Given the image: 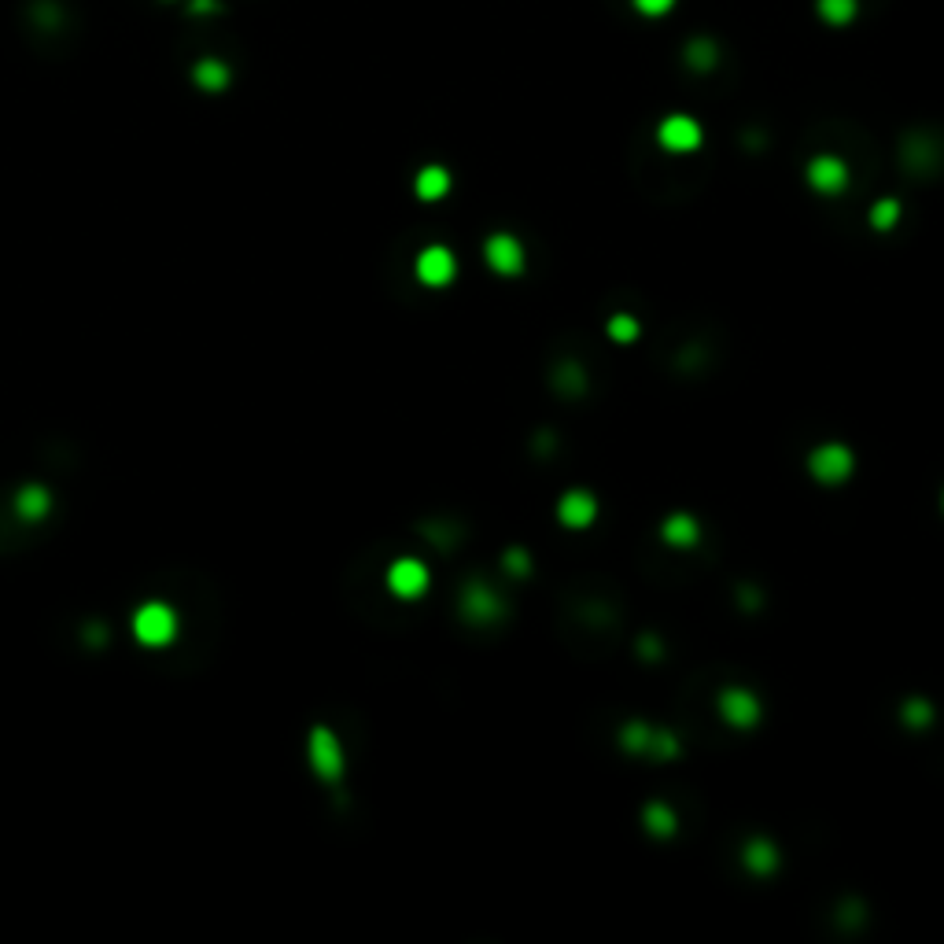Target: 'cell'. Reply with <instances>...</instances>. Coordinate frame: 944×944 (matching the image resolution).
Returning <instances> with one entry per match:
<instances>
[{
	"label": "cell",
	"mask_w": 944,
	"mask_h": 944,
	"mask_svg": "<svg viewBox=\"0 0 944 944\" xmlns=\"http://www.w3.org/2000/svg\"><path fill=\"white\" fill-rule=\"evenodd\" d=\"M388 587L399 598H421L428 590V568L421 561H413V557H402V561H395L388 568Z\"/></svg>",
	"instance_id": "obj_8"
},
{
	"label": "cell",
	"mask_w": 944,
	"mask_h": 944,
	"mask_svg": "<svg viewBox=\"0 0 944 944\" xmlns=\"http://www.w3.org/2000/svg\"><path fill=\"white\" fill-rule=\"evenodd\" d=\"M214 8H218V4H214V0H192V12H196V15H203V12H214Z\"/></svg>",
	"instance_id": "obj_27"
},
{
	"label": "cell",
	"mask_w": 944,
	"mask_h": 944,
	"mask_svg": "<svg viewBox=\"0 0 944 944\" xmlns=\"http://www.w3.org/2000/svg\"><path fill=\"white\" fill-rule=\"evenodd\" d=\"M808 185L823 196H838L849 189V166L841 163L838 155H815L808 163Z\"/></svg>",
	"instance_id": "obj_6"
},
{
	"label": "cell",
	"mask_w": 944,
	"mask_h": 944,
	"mask_svg": "<svg viewBox=\"0 0 944 944\" xmlns=\"http://www.w3.org/2000/svg\"><path fill=\"white\" fill-rule=\"evenodd\" d=\"M642 826H646L653 838H672L679 819H675V812L668 808V804L653 801V804H646V812H642Z\"/></svg>",
	"instance_id": "obj_14"
},
{
	"label": "cell",
	"mask_w": 944,
	"mask_h": 944,
	"mask_svg": "<svg viewBox=\"0 0 944 944\" xmlns=\"http://www.w3.org/2000/svg\"><path fill=\"white\" fill-rule=\"evenodd\" d=\"M45 509H48V498L41 487H26L23 495H19V513H23V517H41Z\"/></svg>",
	"instance_id": "obj_24"
},
{
	"label": "cell",
	"mask_w": 944,
	"mask_h": 944,
	"mask_svg": "<svg viewBox=\"0 0 944 944\" xmlns=\"http://www.w3.org/2000/svg\"><path fill=\"white\" fill-rule=\"evenodd\" d=\"M661 539L668 546H675V550H686V546H694L701 539V524L690 513H672L661 524Z\"/></svg>",
	"instance_id": "obj_12"
},
{
	"label": "cell",
	"mask_w": 944,
	"mask_h": 944,
	"mask_svg": "<svg viewBox=\"0 0 944 944\" xmlns=\"http://www.w3.org/2000/svg\"><path fill=\"white\" fill-rule=\"evenodd\" d=\"M484 259L498 277H517V273H524V244H520L517 236L495 233L487 236Z\"/></svg>",
	"instance_id": "obj_3"
},
{
	"label": "cell",
	"mask_w": 944,
	"mask_h": 944,
	"mask_svg": "<svg viewBox=\"0 0 944 944\" xmlns=\"http://www.w3.org/2000/svg\"><path fill=\"white\" fill-rule=\"evenodd\" d=\"M649 742H653V731L642 720H631L620 727V745L627 753H649Z\"/></svg>",
	"instance_id": "obj_17"
},
{
	"label": "cell",
	"mask_w": 944,
	"mask_h": 944,
	"mask_svg": "<svg viewBox=\"0 0 944 944\" xmlns=\"http://www.w3.org/2000/svg\"><path fill=\"white\" fill-rule=\"evenodd\" d=\"M310 764L321 779H340L343 775V749L336 742V734L325 731V727L310 734Z\"/></svg>",
	"instance_id": "obj_7"
},
{
	"label": "cell",
	"mask_w": 944,
	"mask_h": 944,
	"mask_svg": "<svg viewBox=\"0 0 944 944\" xmlns=\"http://www.w3.org/2000/svg\"><path fill=\"white\" fill-rule=\"evenodd\" d=\"M605 332H609L616 343H631V340H638V321L631 318V314H613L609 325H605Z\"/></svg>",
	"instance_id": "obj_20"
},
{
	"label": "cell",
	"mask_w": 944,
	"mask_h": 944,
	"mask_svg": "<svg viewBox=\"0 0 944 944\" xmlns=\"http://www.w3.org/2000/svg\"><path fill=\"white\" fill-rule=\"evenodd\" d=\"M742 863H745V871L771 874L775 867H779V849H775L767 838H749L742 849Z\"/></svg>",
	"instance_id": "obj_13"
},
{
	"label": "cell",
	"mask_w": 944,
	"mask_h": 944,
	"mask_svg": "<svg viewBox=\"0 0 944 944\" xmlns=\"http://www.w3.org/2000/svg\"><path fill=\"white\" fill-rule=\"evenodd\" d=\"M867 218H871L874 229H882V233H889V229H893V225L900 222V203H897V200H882V203H874L871 214H867Z\"/></svg>",
	"instance_id": "obj_18"
},
{
	"label": "cell",
	"mask_w": 944,
	"mask_h": 944,
	"mask_svg": "<svg viewBox=\"0 0 944 944\" xmlns=\"http://www.w3.org/2000/svg\"><path fill=\"white\" fill-rule=\"evenodd\" d=\"M450 192V174L443 170V166H425L421 174H417V196L421 200H443Z\"/></svg>",
	"instance_id": "obj_15"
},
{
	"label": "cell",
	"mask_w": 944,
	"mask_h": 944,
	"mask_svg": "<svg viewBox=\"0 0 944 944\" xmlns=\"http://www.w3.org/2000/svg\"><path fill=\"white\" fill-rule=\"evenodd\" d=\"M133 631H137V638H141L144 646H166V642L174 638V631H177V620H174V613H170L166 605L152 602V605H144L141 613H137V620H133Z\"/></svg>",
	"instance_id": "obj_4"
},
{
	"label": "cell",
	"mask_w": 944,
	"mask_h": 944,
	"mask_svg": "<svg viewBox=\"0 0 944 944\" xmlns=\"http://www.w3.org/2000/svg\"><path fill=\"white\" fill-rule=\"evenodd\" d=\"M701 126H697L690 115H668L657 126V141H661V148H668V152H694V148H701Z\"/></svg>",
	"instance_id": "obj_5"
},
{
	"label": "cell",
	"mask_w": 944,
	"mask_h": 944,
	"mask_svg": "<svg viewBox=\"0 0 944 944\" xmlns=\"http://www.w3.org/2000/svg\"><path fill=\"white\" fill-rule=\"evenodd\" d=\"M720 716L723 723H731L734 731H749L760 723L764 708H760V697L753 690H742V686H731L720 694Z\"/></svg>",
	"instance_id": "obj_2"
},
{
	"label": "cell",
	"mask_w": 944,
	"mask_h": 944,
	"mask_svg": "<svg viewBox=\"0 0 944 944\" xmlns=\"http://www.w3.org/2000/svg\"><path fill=\"white\" fill-rule=\"evenodd\" d=\"M819 15L826 23H849L856 15V0H819Z\"/></svg>",
	"instance_id": "obj_19"
},
{
	"label": "cell",
	"mask_w": 944,
	"mask_h": 944,
	"mask_svg": "<svg viewBox=\"0 0 944 944\" xmlns=\"http://www.w3.org/2000/svg\"><path fill=\"white\" fill-rule=\"evenodd\" d=\"M638 12L649 15V19H657V15H668L675 8V0H631Z\"/></svg>",
	"instance_id": "obj_26"
},
{
	"label": "cell",
	"mask_w": 944,
	"mask_h": 944,
	"mask_svg": "<svg viewBox=\"0 0 944 944\" xmlns=\"http://www.w3.org/2000/svg\"><path fill=\"white\" fill-rule=\"evenodd\" d=\"M808 472H812V480H819L826 487L845 484L856 472V454L845 443H823V447H815L808 454Z\"/></svg>",
	"instance_id": "obj_1"
},
{
	"label": "cell",
	"mask_w": 944,
	"mask_h": 944,
	"mask_svg": "<svg viewBox=\"0 0 944 944\" xmlns=\"http://www.w3.org/2000/svg\"><path fill=\"white\" fill-rule=\"evenodd\" d=\"M900 720L908 723V727H926V723H933V705L930 701H908V705L900 708Z\"/></svg>",
	"instance_id": "obj_21"
},
{
	"label": "cell",
	"mask_w": 944,
	"mask_h": 944,
	"mask_svg": "<svg viewBox=\"0 0 944 944\" xmlns=\"http://www.w3.org/2000/svg\"><path fill=\"white\" fill-rule=\"evenodd\" d=\"M502 565H506L509 576H528L531 572V561L524 550H506V561H502Z\"/></svg>",
	"instance_id": "obj_25"
},
{
	"label": "cell",
	"mask_w": 944,
	"mask_h": 944,
	"mask_svg": "<svg viewBox=\"0 0 944 944\" xmlns=\"http://www.w3.org/2000/svg\"><path fill=\"white\" fill-rule=\"evenodd\" d=\"M454 273H458V262H454V255H450L447 248H425L421 255H417V277L428 284V288H443V284L454 281Z\"/></svg>",
	"instance_id": "obj_9"
},
{
	"label": "cell",
	"mask_w": 944,
	"mask_h": 944,
	"mask_svg": "<svg viewBox=\"0 0 944 944\" xmlns=\"http://www.w3.org/2000/svg\"><path fill=\"white\" fill-rule=\"evenodd\" d=\"M594 517H598V502H594V495H587V491H568V495H561V502H557V520L572 531L590 528Z\"/></svg>",
	"instance_id": "obj_10"
},
{
	"label": "cell",
	"mask_w": 944,
	"mask_h": 944,
	"mask_svg": "<svg viewBox=\"0 0 944 944\" xmlns=\"http://www.w3.org/2000/svg\"><path fill=\"white\" fill-rule=\"evenodd\" d=\"M557 388L565 391V395H579V391L587 388V377H583V369L572 366V362H568V366H561V369H557Z\"/></svg>",
	"instance_id": "obj_22"
},
{
	"label": "cell",
	"mask_w": 944,
	"mask_h": 944,
	"mask_svg": "<svg viewBox=\"0 0 944 944\" xmlns=\"http://www.w3.org/2000/svg\"><path fill=\"white\" fill-rule=\"evenodd\" d=\"M192 74H196V85H200V89H207V93H218V89H225V85H229V67H225V63H218V59H200Z\"/></svg>",
	"instance_id": "obj_16"
},
{
	"label": "cell",
	"mask_w": 944,
	"mask_h": 944,
	"mask_svg": "<svg viewBox=\"0 0 944 944\" xmlns=\"http://www.w3.org/2000/svg\"><path fill=\"white\" fill-rule=\"evenodd\" d=\"M461 609H465V616H469V620H476V624H495V620H502V616H506V602L498 598L495 590H487V587H469V590H465Z\"/></svg>",
	"instance_id": "obj_11"
},
{
	"label": "cell",
	"mask_w": 944,
	"mask_h": 944,
	"mask_svg": "<svg viewBox=\"0 0 944 944\" xmlns=\"http://www.w3.org/2000/svg\"><path fill=\"white\" fill-rule=\"evenodd\" d=\"M649 753L657 756V760H675V756H679V738H675L672 731H653Z\"/></svg>",
	"instance_id": "obj_23"
}]
</instances>
